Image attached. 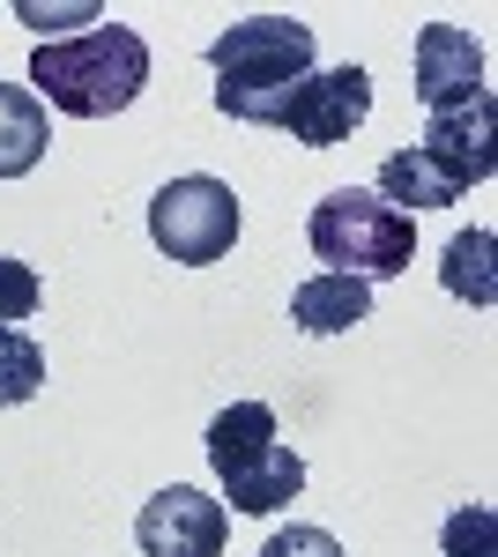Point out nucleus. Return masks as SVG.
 Here are the masks:
<instances>
[{"mask_svg":"<svg viewBox=\"0 0 498 557\" xmlns=\"http://www.w3.org/2000/svg\"><path fill=\"white\" fill-rule=\"evenodd\" d=\"M149 83V45L126 23H97L83 38H45L31 52V97L68 120H112Z\"/></svg>","mask_w":498,"mask_h":557,"instance_id":"obj_1","label":"nucleus"},{"mask_svg":"<svg viewBox=\"0 0 498 557\" xmlns=\"http://www.w3.org/2000/svg\"><path fill=\"white\" fill-rule=\"evenodd\" d=\"M216 67V112L246 120V127H276L291 89L313 75V30L297 15H246L208 45Z\"/></svg>","mask_w":498,"mask_h":557,"instance_id":"obj_2","label":"nucleus"},{"mask_svg":"<svg viewBox=\"0 0 498 557\" xmlns=\"http://www.w3.org/2000/svg\"><path fill=\"white\" fill-rule=\"evenodd\" d=\"M313 260H328L335 275H357V283H379V275H402L416 253V223L402 209H387L373 186H342L328 201H313Z\"/></svg>","mask_w":498,"mask_h":557,"instance_id":"obj_3","label":"nucleus"},{"mask_svg":"<svg viewBox=\"0 0 498 557\" xmlns=\"http://www.w3.org/2000/svg\"><path fill=\"white\" fill-rule=\"evenodd\" d=\"M149 238L179 268H208V260H223L239 246V194L208 172L171 178V186H157V201H149Z\"/></svg>","mask_w":498,"mask_h":557,"instance_id":"obj_4","label":"nucleus"},{"mask_svg":"<svg viewBox=\"0 0 498 557\" xmlns=\"http://www.w3.org/2000/svg\"><path fill=\"white\" fill-rule=\"evenodd\" d=\"M223 535H231L223 498H208L194 483H171V491H157V498L134 513L142 557H223Z\"/></svg>","mask_w":498,"mask_h":557,"instance_id":"obj_5","label":"nucleus"},{"mask_svg":"<svg viewBox=\"0 0 498 557\" xmlns=\"http://www.w3.org/2000/svg\"><path fill=\"white\" fill-rule=\"evenodd\" d=\"M365 112H373V75L365 67H328V75H305L291 89L276 127L291 141H305V149H335V141H350L365 127Z\"/></svg>","mask_w":498,"mask_h":557,"instance_id":"obj_6","label":"nucleus"},{"mask_svg":"<svg viewBox=\"0 0 498 557\" xmlns=\"http://www.w3.org/2000/svg\"><path fill=\"white\" fill-rule=\"evenodd\" d=\"M416 97L424 112H454V104H476L484 97V45L454 30V23H424L416 30Z\"/></svg>","mask_w":498,"mask_h":557,"instance_id":"obj_7","label":"nucleus"},{"mask_svg":"<svg viewBox=\"0 0 498 557\" xmlns=\"http://www.w3.org/2000/svg\"><path fill=\"white\" fill-rule=\"evenodd\" d=\"M416 149H424L439 172H454L461 194H469V186H484V178H491V164H498V149H491V97L454 104V112H432Z\"/></svg>","mask_w":498,"mask_h":557,"instance_id":"obj_8","label":"nucleus"},{"mask_svg":"<svg viewBox=\"0 0 498 557\" xmlns=\"http://www.w3.org/2000/svg\"><path fill=\"white\" fill-rule=\"evenodd\" d=\"M297 491H305V461H297L283 438H268V446L246 454L239 469H223V498H231V513H276V506H291Z\"/></svg>","mask_w":498,"mask_h":557,"instance_id":"obj_9","label":"nucleus"},{"mask_svg":"<svg viewBox=\"0 0 498 557\" xmlns=\"http://www.w3.org/2000/svg\"><path fill=\"white\" fill-rule=\"evenodd\" d=\"M291 320L305 335H350L357 320H373V283H357V275H313V283H297L291 290Z\"/></svg>","mask_w":498,"mask_h":557,"instance_id":"obj_10","label":"nucleus"},{"mask_svg":"<svg viewBox=\"0 0 498 557\" xmlns=\"http://www.w3.org/2000/svg\"><path fill=\"white\" fill-rule=\"evenodd\" d=\"M387 209H447V201H461V178L454 172H439L424 149H394L387 164H379V186H373Z\"/></svg>","mask_w":498,"mask_h":557,"instance_id":"obj_11","label":"nucleus"},{"mask_svg":"<svg viewBox=\"0 0 498 557\" xmlns=\"http://www.w3.org/2000/svg\"><path fill=\"white\" fill-rule=\"evenodd\" d=\"M45 141H52L45 104L23 83H0V178L38 172V164H45Z\"/></svg>","mask_w":498,"mask_h":557,"instance_id":"obj_12","label":"nucleus"},{"mask_svg":"<svg viewBox=\"0 0 498 557\" xmlns=\"http://www.w3.org/2000/svg\"><path fill=\"white\" fill-rule=\"evenodd\" d=\"M276 438V409L268 401H231L216 424H208V469L223 475V469H239L246 454H260Z\"/></svg>","mask_w":498,"mask_h":557,"instance_id":"obj_13","label":"nucleus"},{"mask_svg":"<svg viewBox=\"0 0 498 557\" xmlns=\"http://www.w3.org/2000/svg\"><path fill=\"white\" fill-rule=\"evenodd\" d=\"M439 283L469 305H491L498 298V275H491V231H461L447 238V260H439Z\"/></svg>","mask_w":498,"mask_h":557,"instance_id":"obj_14","label":"nucleus"},{"mask_svg":"<svg viewBox=\"0 0 498 557\" xmlns=\"http://www.w3.org/2000/svg\"><path fill=\"white\" fill-rule=\"evenodd\" d=\"M45 386V349L23 327H0V409H23Z\"/></svg>","mask_w":498,"mask_h":557,"instance_id":"obj_15","label":"nucleus"},{"mask_svg":"<svg viewBox=\"0 0 498 557\" xmlns=\"http://www.w3.org/2000/svg\"><path fill=\"white\" fill-rule=\"evenodd\" d=\"M45 305V283L31 260H0V327H15V320H38Z\"/></svg>","mask_w":498,"mask_h":557,"instance_id":"obj_16","label":"nucleus"},{"mask_svg":"<svg viewBox=\"0 0 498 557\" xmlns=\"http://www.w3.org/2000/svg\"><path fill=\"white\" fill-rule=\"evenodd\" d=\"M439 543H447V557H498V513L491 506H461Z\"/></svg>","mask_w":498,"mask_h":557,"instance_id":"obj_17","label":"nucleus"},{"mask_svg":"<svg viewBox=\"0 0 498 557\" xmlns=\"http://www.w3.org/2000/svg\"><path fill=\"white\" fill-rule=\"evenodd\" d=\"M260 557H350V550L335 543L328 528H305V520H297V528H283V535H268Z\"/></svg>","mask_w":498,"mask_h":557,"instance_id":"obj_18","label":"nucleus"},{"mask_svg":"<svg viewBox=\"0 0 498 557\" xmlns=\"http://www.w3.org/2000/svg\"><path fill=\"white\" fill-rule=\"evenodd\" d=\"M75 15H89V8H60V15H52L38 0H23V23H31V30H60V23H75Z\"/></svg>","mask_w":498,"mask_h":557,"instance_id":"obj_19","label":"nucleus"}]
</instances>
